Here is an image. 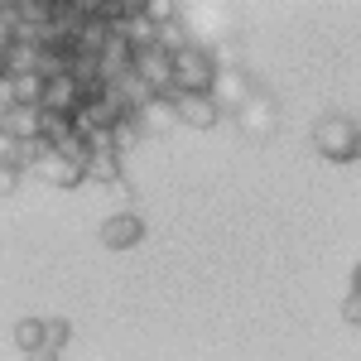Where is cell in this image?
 I'll return each mask as SVG.
<instances>
[{"instance_id": "cell-1", "label": "cell", "mask_w": 361, "mask_h": 361, "mask_svg": "<svg viewBox=\"0 0 361 361\" xmlns=\"http://www.w3.org/2000/svg\"><path fill=\"white\" fill-rule=\"evenodd\" d=\"M222 78V63L212 58V49H183V54H173V87H178V97L183 92H193V97H212V87Z\"/></svg>"}, {"instance_id": "cell-2", "label": "cell", "mask_w": 361, "mask_h": 361, "mask_svg": "<svg viewBox=\"0 0 361 361\" xmlns=\"http://www.w3.org/2000/svg\"><path fill=\"white\" fill-rule=\"evenodd\" d=\"M313 145H318V154L323 159H333V164H352L361 149V126L352 116H323L318 126H313Z\"/></svg>"}, {"instance_id": "cell-3", "label": "cell", "mask_w": 361, "mask_h": 361, "mask_svg": "<svg viewBox=\"0 0 361 361\" xmlns=\"http://www.w3.org/2000/svg\"><path fill=\"white\" fill-rule=\"evenodd\" d=\"M135 73H140V82L149 87V92H159V97H178V87H173V54H169V49H145Z\"/></svg>"}, {"instance_id": "cell-4", "label": "cell", "mask_w": 361, "mask_h": 361, "mask_svg": "<svg viewBox=\"0 0 361 361\" xmlns=\"http://www.w3.org/2000/svg\"><path fill=\"white\" fill-rule=\"evenodd\" d=\"M34 173L44 178V183H54V188H78L87 178V164H78V159H68L63 149H49L39 164H34Z\"/></svg>"}, {"instance_id": "cell-5", "label": "cell", "mask_w": 361, "mask_h": 361, "mask_svg": "<svg viewBox=\"0 0 361 361\" xmlns=\"http://www.w3.org/2000/svg\"><path fill=\"white\" fill-rule=\"evenodd\" d=\"M212 97H217V106H231V111L241 116L255 102V92H250V78L241 73V68H222V78H217V87H212Z\"/></svg>"}, {"instance_id": "cell-6", "label": "cell", "mask_w": 361, "mask_h": 361, "mask_svg": "<svg viewBox=\"0 0 361 361\" xmlns=\"http://www.w3.org/2000/svg\"><path fill=\"white\" fill-rule=\"evenodd\" d=\"M145 241V222H140L135 212H116L102 222V246L106 250H130Z\"/></svg>"}, {"instance_id": "cell-7", "label": "cell", "mask_w": 361, "mask_h": 361, "mask_svg": "<svg viewBox=\"0 0 361 361\" xmlns=\"http://www.w3.org/2000/svg\"><path fill=\"white\" fill-rule=\"evenodd\" d=\"M5 135L20 145L44 140V106H5Z\"/></svg>"}, {"instance_id": "cell-8", "label": "cell", "mask_w": 361, "mask_h": 361, "mask_svg": "<svg viewBox=\"0 0 361 361\" xmlns=\"http://www.w3.org/2000/svg\"><path fill=\"white\" fill-rule=\"evenodd\" d=\"M217 121H222V106H217V97H193V92H183V97H178V126L212 130Z\"/></svg>"}, {"instance_id": "cell-9", "label": "cell", "mask_w": 361, "mask_h": 361, "mask_svg": "<svg viewBox=\"0 0 361 361\" xmlns=\"http://www.w3.org/2000/svg\"><path fill=\"white\" fill-rule=\"evenodd\" d=\"M44 111H63V116H78L82 111V82L78 78H49V97H44Z\"/></svg>"}, {"instance_id": "cell-10", "label": "cell", "mask_w": 361, "mask_h": 361, "mask_svg": "<svg viewBox=\"0 0 361 361\" xmlns=\"http://www.w3.org/2000/svg\"><path fill=\"white\" fill-rule=\"evenodd\" d=\"M15 347L34 357V352H49V318H20L15 323Z\"/></svg>"}, {"instance_id": "cell-11", "label": "cell", "mask_w": 361, "mask_h": 361, "mask_svg": "<svg viewBox=\"0 0 361 361\" xmlns=\"http://www.w3.org/2000/svg\"><path fill=\"white\" fill-rule=\"evenodd\" d=\"M275 116H279V106L270 97H255L246 111H241V126H246L250 135H270V130H275Z\"/></svg>"}, {"instance_id": "cell-12", "label": "cell", "mask_w": 361, "mask_h": 361, "mask_svg": "<svg viewBox=\"0 0 361 361\" xmlns=\"http://www.w3.org/2000/svg\"><path fill=\"white\" fill-rule=\"evenodd\" d=\"M178 121V97H154L145 111H140V126H145V135L149 130H169Z\"/></svg>"}, {"instance_id": "cell-13", "label": "cell", "mask_w": 361, "mask_h": 361, "mask_svg": "<svg viewBox=\"0 0 361 361\" xmlns=\"http://www.w3.org/2000/svg\"><path fill=\"white\" fill-rule=\"evenodd\" d=\"M140 140H145V126H140V116H126V121H116L111 126V135H106V149H116L121 159L135 149Z\"/></svg>"}, {"instance_id": "cell-14", "label": "cell", "mask_w": 361, "mask_h": 361, "mask_svg": "<svg viewBox=\"0 0 361 361\" xmlns=\"http://www.w3.org/2000/svg\"><path fill=\"white\" fill-rule=\"evenodd\" d=\"M87 178H97V183H126L121 178V154L116 149H92V159H87Z\"/></svg>"}, {"instance_id": "cell-15", "label": "cell", "mask_w": 361, "mask_h": 361, "mask_svg": "<svg viewBox=\"0 0 361 361\" xmlns=\"http://www.w3.org/2000/svg\"><path fill=\"white\" fill-rule=\"evenodd\" d=\"M68 337H73L68 318H49V352H63V347H68Z\"/></svg>"}, {"instance_id": "cell-16", "label": "cell", "mask_w": 361, "mask_h": 361, "mask_svg": "<svg viewBox=\"0 0 361 361\" xmlns=\"http://www.w3.org/2000/svg\"><path fill=\"white\" fill-rule=\"evenodd\" d=\"M342 323L361 328V299H357V294H347V299H342Z\"/></svg>"}, {"instance_id": "cell-17", "label": "cell", "mask_w": 361, "mask_h": 361, "mask_svg": "<svg viewBox=\"0 0 361 361\" xmlns=\"http://www.w3.org/2000/svg\"><path fill=\"white\" fill-rule=\"evenodd\" d=\"M0 183H5V193H10V188L20 183V169H0Z\"/></svg>"}, {"instance_id": "cell-18", "label": "cell", "mask_w": 361, "mask_h": 361, "mask_svg": "<svg viewBox=\"0 0 361 361\" xmlns=\"http://www.w3.org/2000/svg\"><path fill=\"white\" fill-rule=\"evenodd\" d=\"M25 361H58V352H34V357H25Z\"/></svg>"}, {"instance_id": "cell-19", "label": "cell", "mask_w": 361, "mask_h": 361, "mask_svg": "<svg viewBox=\"0 0 361 361\" xmlns=\"http://www.w3.org/2000/svg\"><path fill=\"white\" fill-rule=\"evenodd\" d=\"M352 294L361 299V265H357V275H352Z\"/></svg>"}, {"instance_id": "cell-20", "label": "cell", "mask_w": 361, "mask_h": 361, "mask_svg": "<svg viewBox=\"0 0 361 361\" xmlns=\"http://www.w3.org/2000/svg\"><path fill=\"white\" fill-rule=\"evenodd\" d=\"M357 164H361V149H357Z\"/></svg>"}]
</instances>
